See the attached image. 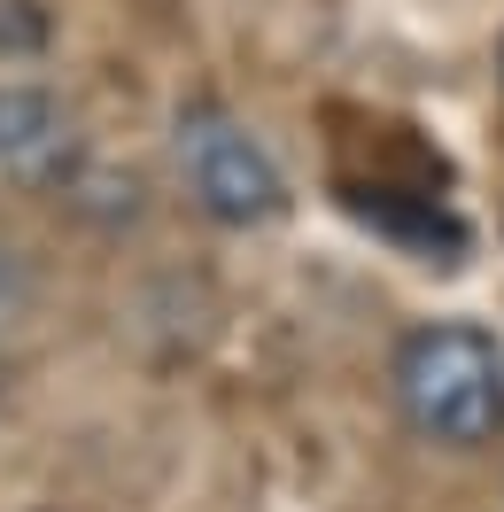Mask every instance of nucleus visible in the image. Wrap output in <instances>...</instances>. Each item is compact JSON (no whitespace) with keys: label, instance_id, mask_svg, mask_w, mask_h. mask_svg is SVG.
<instances>
[{"label":"nucleus","instance_id":"obj_4","mask_svg":"<svg viewBox=\"0 0 504 512\" xmlns=\"http://www.w3.org/2000/svg\"><path fill=\"white\" fill-rule=\"evenodd\" d=\"M55 194H63V202H70L86 225H101V233L140 225V210H148V187H140L132 171H117V163H86V156H78V171H70Z\"/></svg>","mask_w":504,"mask_h":512},{"label":"nucleus","instance_id":"obj_6","mask_svg":"<svg viewBox=\"0 0 504 512\" xmlns=\"http://www.w3.org/2000/svg\"><path fill=\"white\" fill-rule=\"evenodd\" d=\"M0 381H8V365H0Z\"/></svg>","mask_w":504,"mask_h":512},{"label":"nucleus","instance_id":"obj_3","mask_svg":"<svg viewBox=\"0 0 504 512\" xmlns=\"http://www.w3.org/2000/svg\"><path fill=\"white\" fill-rule=\"evenodd\" d=\"M0 171L24 187H63L78 171V132H70V109L55 94H39V86L0 94Z\"/></svg>","mask_w":504,"mask_h":512},{"label":"nucleus","instance_id":"obj_1","mask_svg":"<svg viewBox=\"0 0 504 512\" xmlns=\"http://www.w3.org/2000/svg\"><path fill=\"white\" fill-rule=\"evenodd\" d=\"M396 412L435 450H489L504 435V342L473 319H427L388 365Z\"/></svg>","mask_w":504,"mask_h":512},{"label":"nucleus","instance_id":"obj_5","mask_svg":"<svg viewBox=\"0 0 504 512\" xmlns=\"http://www.w3.org/2000/svg\"><path fill=\"white\" fill-rule=\"evenodd\" d=\"M55 8L47 0H0V55H47Z\"/></svg>","mask_w":504,"mask_h":512},{"label":"nucleus","instance_id":"obj_2","mask_svg":"<svg viewBox=\"0 0 504 512\" xmlns=\"http://www.w3.org/2000/svg\"><path fill=\"white\" fill-rule=\"evenodd\" d=\"M179 179H187L194 210L210 225H233V233H249V225H272L287 210V179L272 148L256 140L241 117H225L218 101H194L179 109Z\"/></svg>","mask_w":504,"mask_h":512}]
</instances>
